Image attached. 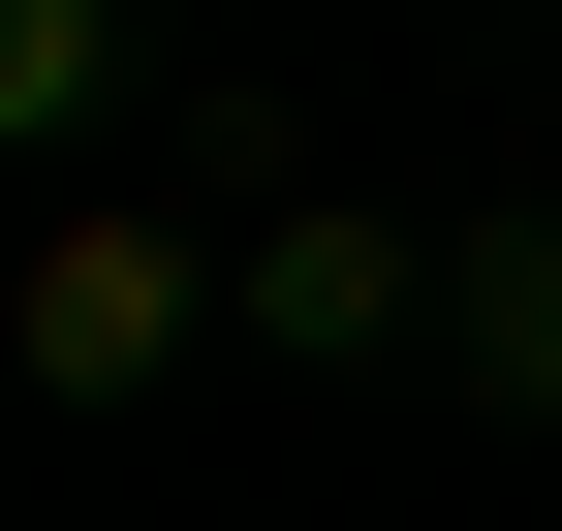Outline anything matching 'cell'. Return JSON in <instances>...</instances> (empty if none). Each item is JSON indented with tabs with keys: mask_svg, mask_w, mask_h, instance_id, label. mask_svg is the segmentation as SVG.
<instances>
[{
	"mask_svg": "<svg viewBox=\"0 0 562 531\" xmlns=\"http://www.w3.org/2000/svg\"><path fill=\"white\" fill-rule=\"evenodd\" d=\"M220 313H250L281 375H375V344H438V250H406L375 188H281V219L220 250Z\"/></svg>",
	"mask_w": 562,
	"mask_h": 531,
	"instance_id": "obj_2",
	"label": "cell"
},
{
	"mask_svg": "<svg viewBox=\"0 0 562 531\" xmlns=\"http://www.w3.org/2000/svg\"><path fill=\"white\" fill-rule=\"evenodd\" d=\"M438 375L501 438H562V188H531V219H438Z\"/></svg>",
	"mask_w": 562,
	"mask_h": 531,
	"instance_id": "obj_3",
	"label": "cell"
},
{
	"mask_svg": "<svg viewBox=\"0 0 562 531\" xmlns=\"http://www.w3.org/2000/svg\"><path fill=\"white\" fill-rule=\"evenodd\" d=\"M94 94H125V0H0V157H94Z\"/></svg>",
	"mask_w": 562,
	"mask_h": 531,
	"instance_id": "obj_4",
	"label": "cell"
},
{
	"mask_svg": "<svg viewBox=\"0 0 562 531\" xmlns=\"http://www.w3.org/2000/svg\"><path fill=\"white\" fill-rule=\"evenodd\" d=\"M188 313H220V282H188V219H157V188H63V219H32V282H0V375H32V407H157V375H188Z\"/></svg>",
	"mask_w": 562,
	"mask_h": 531,
	"instance_id": "obj_1",
	"label": "cell"
}]
</instances>
